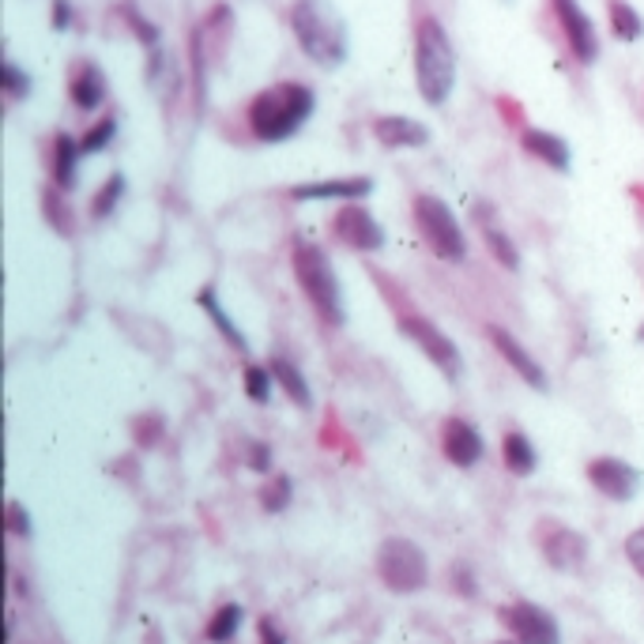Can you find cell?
<instances>
[{"instance_id": "obj_2", "label": "cell", "mask_w": 644, "mask_h": 644, "mask_svg": "<svg viewBox=\"0 0 644 644\" xmlns=\"http://www.w3.org/2000/svg\"><path fill=\"white\" fill-rule=\"evenodd\" d=\"M291 31L294 42L313 65L340 68L351 53V35H347V19L332 0H294L291 4Z\"/></svg>"}, {"instance_id": "obj_15", "label": "cell", "mask_w": 644, "mask_h": 644, "mask_svg": "<svg viewBox=\"0 0 644 644\" xmlns=\"http://www.w3.org/2000/svg\"><path fill=\"white\" fill-rule=\"evenodd\" d=\"M373 193V177H329V182H310V185H294L291 196L294 201H365Z\"/></svg>"}, {"instance_id": "obj_16", "label": "cell", "mask_w": 644, "mask_h": 644, "mask_svg": "<svg viewBox=\"0 0 644 644\" xmlns=\"http://www.w3.org/2000/svg\"><path fill=\"white\" fill-rule=\"evenodd\" d=\"M110 95V79L95 61H79L68 76V98H72L76 110H98Z\"/></svg>"}, {"instance_id": "obj_13", "label": "cell", "mask_w": 644, "mask_h": 644, "mask_svg": "<svg viewBox=\"0 0 644 644\" xmlns=\"http://www.w3.org/2000/svg\"><path fill=\"white\" fill-rule=\"evenodd\" d=\"M487 335H490V343H494V351L501 354L505 362H509V370L517 373V378L528 384V389H535V392H547V384H550V378H547V370H543V362H535V354L524 347L517 335L513 332H505L501 324H487Z\"/></svg>"}, {"instance_id": "obj_1", "label": "cell", "mask_w": 644, "mask_h": 644, "mask_svg": "<svg viewBox=\"0 0 644 644\" xmlns=\"http://www.w3.org/2000/svg\"><path fill=\"white\" fill-rule=\"evenodd\" d=\"M313 110H316L313 87L299 84V79H283V84H272L261 95H253L245 121H250L253 136L261 144H283L310 121Z\"/></svg>"}, {"instance_id": "obj_34", "label": "cell", "mask_w": 644, "mask_h": 644, "mask_svg": "<svg viewBox=\"0 0 644 644\" xmlns=\"http://www.w3.org/2000/svg\"><path fill=\"white\" fill-rule=\"evenodd\" d=\"M626 558H630V566L644 577V528L630 531V539H626Z\"/></svg>"}, {"instance_id": "obj_36", "label": "cell", "mask_w": 644, "mask_h": 644, "mask_svg": "<svg viewBox=\"0 0 644 644\" xmlns=\"http://www.w3.org/2000/svg\"><path fill=\"white\" fill-rule=\"evenodd\" d=\"M158 438H163V419H158V414H152V419H140V426H136V441L152 445Z\"/></svg>"}, {"instance_id": "obj_25", "label": "cell", "mask_w": 644, "mask_h": 644, "mask_svg": "<svg viewBox=\"0 0 644 644\" xmlns=\"http://www.w3.org/2000/svg\"><path fill=\"white\" fill-rule=\"evenodd\" d=\"M607 19H611L614 38H622V42H641L644 38V19H641L637 8L626 4V0H611Z\"/></svg>"}, {"instance_id": "obj_29", "label": "cell", "mask_w": 644, "mask_h": 644, "mask_svg": "<svg viewBox=\"0 0 644 644\" xmlns=\"http://www.w3.org/2000/svg\"><path fill=\"white\" fill-rule=\"evenodd\" d=\"M114 136H117V117H114V114L98 117V121L84 133V140H79V152H84V155H98V152H106V147L114 144Z\"/></svg>"}, {"instance_id": "obj_30", "label": "cell", "mask_w": 644, "mask_h": 644, "mask_svg": "<svg viewBox=\"0 0 644 644\" xmlns=\"http://www.w3.org/2000/svg\"><path fill=\"white\" fill-rule=\"evenodd\" d=\"M294 498V482L286 479V475H272V479L261 487V505H264V513H283L286 505H291Z\"/></svg>"}, {"instance_id": "obj_27", "label": "cell", "mask_w": 644, "mask_h": 644, "mask_svg": "<svg viewBox=\"0 0 644 644\" xmlns=\"http://www.w3.org/2000/svg\"><path fill=\"white\" fill-rule=\"evenodd\" d=\"M42 207H46V219L53 223V231H61L65 237H72L76 234V219H72V207H68V201H65V193L57 189H46V196H42Z\"/></svg>"}, {"instance_id": "obj_23", "label": "cell", "mask_w": 644, "mask_h": 644, "mask_svg": "<svg viewBox=\"0 0 644 644\" xmlns=\"http://www.w3.org/2000/svg\"><path fill=\"white\" fill-rule=\"evenodd\" d=\"M501 460H505V468L513 475H520V479H528V475L539 468V452H535L528 433H520V430H509L501 438Z\"/></svg>"}, {"instance_id": "obj_39", "label": "cell", "mask_w": 644, "mask_h": 644, "mask_svg": "<svg viewBox=\"0 0 644 644\" xmlns=\"http://www.w3.org/2000/svg\"><path fill=\"white\" fill-rule=\"evenodd\" d=\"M8 524H12L16 535H31V524L23 520V509H19V501L8 505Z\"/></svg>"}, {"instance_id": "obj_3", "label": "cell", "mask_w": 644, "mask_h": 644, "mask_svg": "<svg viewBox=\"0 0 644 644\" xmlns=\"http://www.w3.org/2000/svg\"><path fill=\"white\" fill-rule=\"evenodd\" d=\"M414 87L430 106H445L456 87V53L438 16L414 23Z\"/></svg>"}, {"instance_id": "obj_26", "label": "cell", "mask_w": 644, "mask_h": 644, "mask_svg": "<svg viewBox=\"0 0 644 644\" xmlns=\"http://www.w3.org/2000/svg\"><path fill=\"white\" fill-rule=\"evenodd\" d=\"M242 618H245V611L237 607V603H223V607L212 614V622H207V641L231 644L237 637V630H242Z\"/></svg>"}, {"instance_id": "obj_18", "label": "cell", "mask_w": 644, "mask_h": 644, "mask_svg": "<svg viewBox=\"0 0 644 644\" xmlns=\"http://www.w3.org/2000/svg\"><path fill=\"white\" fill-rule=\"evenodd\" d=\"M193 35L201 38L207 65H219L223 57H226V46H231V35H234V12H231V4H215Z\"/></svg>"}, {"instance_id": "obj_17", "label": "cell", "mask_w": 644, "mask_h": 644, "mask_svg": "<svg viewBox=\"0 0 644 644\" xmlns=\"http://www.w3.org/2000/svg\"><path fill=\"white\" fill-rule=\"evenodd\" d=\"M373 136H378L381 147H392V152H400V147H426V144H430V128H426L422 121H414V117H403V114L373 117Z\"/></svg>"}, {"instance_id": "obj_31", "label": "cell", "mask_w": 644, "mask_h": 644, "mask_svg": "<svg viewBox=\"0 0 644 644\" xmlns=\"http://www.w3.org/2000/svg\"><path fill=\"white\" fill-rule=\"evenodd\" d=\"M0 79H4L8 103H19V98L31 95V76H27L16 61H4V68H0Z\"/></svg>"}, {"instance_id": "obj_5", "label": "cell", "mask_w": 644, "mask_h": 644, "mask_svg": "<svg viewBox=\"0 0 644 644\" xmlns=\"http://www.w3.org/2000/svg\"><path fill=\"white\" fill-rule=\"evenodd\" d=\"M411 215H414V226H419L426 250L433 256L449 264H460L468 256V237H464V226L456 223L452 207L433 193H419L411 204Z\"/></svg>"}, {"instance_id": "obj_14", "label": "cell", "mask_w": 644, "mask_h": 644, "mask_svg": "<svg viewBox=\"0 0 644 644\" xmlns=\"http://www.w3.org/2000/svg\"><path fill=\"white\" fill-rule=\"evenodd\" d=\"M441 452L452 468H475L482 460V433L468 419H445L441 422Z\"/></svg>"}, {"instance_id": "obj_28", "label": "cell", "mask_w": 644, "mask_h": 644, "mask_svg": "<svg viewBox=\"0 0 644 644\" xmlns=\"http://www.w3.org/2000/svg\"><path fill=\"white\" fill-rule=\"evenodd\" d=\"M121 196H125V174H110L103 182V189L91 196V215H95V219L114 215V207L121 204Z\"/></svg>"}, {"instance_id": "obj_20", "label": "cell", "mask_w": 644, "mask_h": 644, "mask_svg": "<svg viewBox=\"0 0 644 644\" xmlns=\"http://www.w3.org/2000/svg\"><path fill=\"white\" fill-rule=\"evenodd\" d=\"M475 223H479L482 242H487V250L494 253V261H498L501 267H509V272H517V267H520V250L513 245V237L498 226V219H494V207L490 204L475 207Z\"/></svg>"}, {"instance_id": "obj_32", "label": "cell", "mask_w": 644, "mask_h": 644, "mask_svg": "<svg viewBox=\"0 0 644 644\" xmlns=\"http://www.w3.org/2000/svg\"><path fill=\"white\" fill-rule=\"evenodd\" d=\"M245 392H250L253 403H267V396H272V370H264V365H245Z\"/></svg>"}, {"instance_id": "obj_41", "label": "cell", "mask_w": 644, "mask_h": 644, "mask_svg": "<svg viewBox=\"0 0 644 644\" xmlns=\"http://www.w3.org/2000/svg\"><path fill=\"white\" fill-rule=\"evenodd\" d=\"M498 644H520V641H498Z\"/></svg>"}, {"instance_id": "obj_9", "label": "cell", "mask_w": 644, "mask_h": 644, "mask_svg": "<svg viewBox=\"0 0 644 644\" xmlns=\"http://www.w3.org/2000/svg\"><path fill=\"white\" fill-rule=\"evenodd\" d=\"M501 626L513 633V641L520 644H562L558 618L550 611L535 607V603H509L498 611Z\"/></svg>"}, {"instance_id": "obj_21", "label": "cell", "mask_w": 644, "mask_h": 644, "mask_svg": "<svg viewBox=\"0 0 644 644\" xmlns=\"http://www.w3.org/2000/svg\"><path fill=\"white\" fill-rule=\"evenodd\" d=\"M79 144L72 136L57 133L53 136V152H49V170H53V185L61 193H72L76 182H79Z\"/></svg>"}, {"instance_id": "obj_8", "label": "cell", "mask_w": 644, "mask_h": 644, "mask_svg": "<svg viewBox=\"0 0 644 644\" xmlns=\"http://www.w3.org/2000/svg\"><path fill=\"white\" fill-rule=\"evenodd\" d=\"M535 535H539L543 558H547L558 573L584 569V562H588V539H584L577 528L558 524V520H543L539 528H535Z\"/></svg>"}, {"instance_id": "obj_33", "label": "cell", "mask_w": 644, "mask_h": 644, "mask_svg": "<svg viewBox=\"0 0 644 644\" xmlns=\"http://www.w3.org/2000/svg\"><path fill=\"white\" fill-rule=\"evenodd\" d=\"M117 12L125 16V23L133 27V35L140 38V42H144L147 49H152V46H158V27H155V23H147V19H144L140 12H136V4H128V0H125V4L117 8Z\"/></svg>"}, {"instance_id": "obj_4", "label": "cell", "mask_w": 644, "mask_h": 644, "mask_svg": "<svg viewBox=\"0 0 644 644\" xmlns=\"http://www.w3.org/2000/svg\"><path fill=\"white\" fill-rule=\"evenodd\" d=\"M291 267H294V280H299L302 294L310 299V305L316 310L329 329H343L347 324V305H343V286L340 275L329 261V253L313 242H294L291 250Z\"/></svg>"}, {"instance_id": "obj_19", "label": "cell", "mask_w": 644, "mask_h": 644, "mask_svg": "<svg viewBox=\"0 0 644 644\" xmlns=\"http://www.w3.org/2000/svg\"><path fill=\"white\" fill-rule=\"evenodd\" d=\"M520 147L528 152L531 158H539L543 166H550V170L566 174L573 166V152L569 144L562 140L558 133H547V128H524L520 133Z\"/></svg>"}, {"instance_id": "obj_10", "label": "cell", "mask_w": 644, "mask_h": 644, "mask_svg": "<svg viewBox=\"0 0 644 644\" xmlns=\"http://www.w3.org/2000/svg\"><path fill=\"white\" fill-rule=\"evenodd\" d=\"M332 237L354 253L384 250V226L373 219V212H365L362 204H343L340 212L332 215Z\"/></svg>"}, {"instance_id": "obj_40", "label": "cell", "mask_w": 644, "mask_h": 644, "mask_svg": "<svg viewBox=\"0 0 644 644\" xmlns=\"http://www.w3.org/2000/svg\"><path fill=\"white\" fill-rule=\"evenodd\" d=\"M498 106H501V114L509 117V125H520V121H524L520 106H513V98H498Z\"/></svg>"}, {"instance_id": "obj_37", "label": "cell", "mask_w": 644, "mask_h": 644, "mask_svg": "<svg viewBox=\"0 0 644 644\" xmlns=\"http://www.w3.org/2000/svg\"><path fill=\"white\" fill-rule=\"evenodd\" d=\"M49 23H53V31H68V27H72V0H53Z\"/></svg>"}, {"instance_id": "obj_12", "label": "cell", "mask_w": 644, "mask_h": 644, "mask_svg": "<svg viewBox=\"0 0 644 644\" xmlns=\"http://www.w3.org/2000/svg\"><path fill=\"white\" fill-rule=\"evenodd\" d=\"M588 482L611 501H633L641 490V471L618 456H596L588 464Z\"/></svg>"}, {"instance_id": "obj_6", "label": "cell", "mask_w": 644, "mask_h": 644, "mask_svg": "<svg viewBox=\"0 0 644 644\" xmlns=\"http://www.w3.org/2000/svg\"><path fill=\"white\" fill-rule=\"evenodd\" d=\"M378 573L384 580V588L400 592V596H411V592L426 588L430 580V566H426V554L414 547L411 539H384L378 550Z\"/></svg>"}, {"instance_id": "obj_11", "label": "cell", "mask_w": 644, "mask_h": 644, "mask_svg": "<svg viewBox=\"0 0 644 644\" xmlns=\"http://www.w3.org/2000/svg\"><path fill=\"white\" fill-rule=\"evenodd\" d=\"M550 8H554V19H558L562 35H566V42H569V53L577 57L580 65H596L599 31L588 19V12H584L577 0H550Z\"/></svg>"}, {"instance_id": "obj_38", "label": "cell", "mask_w": 644, "mask_h": 644, "mask_svg": "<svg viewBox=\"0 0 644 644\" xmlns=\"http://www.w3.org/2000/svg\"><path fill=\"white\" fill-rule=\"evenodd\" d=\"M261 644H286L283 630L272 618H261Z\"/></svg>"}, {"instance_id": "obj_7", "label": "cell", "mask_w": 644, "mask_h": 644, "mask_svg": "<svg viewBox=\"0 0 644 644\" xmlns=\"http://www.w3.org/2000/svg\"><path fill=\"white\" fill-rule=\"evenodd\" d=\"M400 332L408 335V340L419 347V351L430 359L438 370L445 373V378H460L464 373V354L460 347H456L449 335H445L438 324L430 321V316L422 313H403L400 316Z\"/></svg>"}, {"instance_id": "obj_24", "label": "cell", "mask_w": 644, "mask_h": 644, "mask_svg": "<svg viewBox=\"0 0 644 644\" xmlns=\"http://www.w3.org/2000/svg\"><path fill=\"white\" fill-rule=\"evenodd\" d=\"M196 302H201V310L207 313V316H212V324H215V329H219V335H223V340L226 343H231L234 347V351H250V340H245V335L242 332H237V324L231 321V313H226L223 310V302H219V294H215L212 291V286H204V291L201 294H196Z\"/></svg>"}, {"instance_id": "obj_22", "label": "cell", "mask_w": 644, "mask_h": 644, "mask_svg": "<svg viewBox=\"0 0 644 644\" xmlns=\"http://www.w3.org/2000/svg\"><path fill=\"white\" fill-rule=\"evenodd\" d=\"M267 370H272V381L280 384V392H286V400H291L294 408H302V411H310V408H313L310 381L302 378L299 365L286 362V359H272V362H267Z\"/></svg>"}, {"instance_id": "obj_35", "label": "cell", "mask_w": 644, "mask_h": 644, "mask_svg": "<svg viewBox=\"0 0 644 644\" xmlns=\"http://www.w3.org/2000/svg\"><path fill=\"white\" fill-rule=\"evenodd\" d=\"M245 464H250L253 471H272V449H267L264 441H253L250 456H245Z\"/></svg>"}]
</instances>
